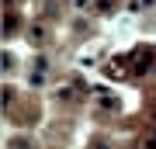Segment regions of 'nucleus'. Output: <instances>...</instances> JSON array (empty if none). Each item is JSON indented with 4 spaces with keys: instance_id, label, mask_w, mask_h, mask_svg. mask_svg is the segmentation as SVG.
<instances>
[{
    "instance_id": "f257e3e1",
    "label": "nucleus",
    "mask_w": 156,
    "mask_h": 149,
    "mask_svg": "<svg viewBox=\"0 0 156 149\" xmlns=\"http://www.w3.org/2000/svg\"><path fill=\"white\" fill-rule=\"evenodd\" d=\"M4 31H7V35H14V31H17V17H7V24H4Z\"/></svg>"
},
{
    "instance_id": "f03ea898",
    "label": "nucleus",
    "mask_w": 156,
    "mask_h": 149,
    "mask_svg": "<svg viewBox=\"0 0 156 149\" xmlns=\"http://www.w3.org/2000/svg\"><path fill=\"white\" fill-rule=\"evenodd\" d=\"M146 149H156V135H153V139H146Z\"/></svg>"
}]
</instances>
